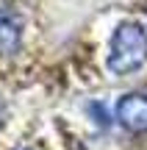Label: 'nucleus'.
Here are the masks:
<instances>
[{
	"label": "nucleus",
	"mask_w": 147,
	"mask_h": 150,
	"mask_svg": "<svg viewBox=\"0 0 147 150\" xmlns=\"http://www.w3.org/2000/svg\"><path fill=\"white\" fill-rule=\"evenodd\" d=\"M117 122L128 134H147V92H128L117 100Z\"/></svg>",
	"instance_id": "nucleus-2"
},
{
	"label": "nucleus",
	"mask_w": 147,
	"mask_h": 150,
	"mask_svg": "<svg viewBox=\"0 0 147 150\" xmlns=\"http://www.w3.org/2000/svg\"><path fill=\"white\" fill-rule=\"evenodd\" d=\"M147 61V31L139 22H120L108 42V70L114 75H131Z\"/></svg>",
	"instance_id": "nucleus-1"
},
{
	"label": "nucleus",
	"mask_w": 147,
	"mask_h": 150,
	"mask_svg": "<svg viewBox=\"0 0 147 150\" xmlns=\"http://www.w3.org/2000/svg\"><path fill=\"white\" fill-rule=\"evenodd\" d=\"M22 45V17L0 8V56H14Z\"/></svg>",
	"instance_id": "nucleus-3"
},
{
	"label": "nucleus",
	"mask_w": 147,
	"mask_h": 150,
	"mask_svg": "<svg viewBox=\"0 0 147 150\" xmlns=\"http://www.w3.org/2000/svg\"><path fill=\"white\" fill-rule=\"evenodd\" d=\"M0 117H3V103H0Z\"/></svg>",
	"instance_id": "nucleus-4"
},
{
	"label": "nucleus",
	"mask_w": 147,
	"mask_h": 150,
	"mask_svg": "<svg viewBox=\"0 0 147 150\" xmlns=\"http://www.w3.org/2000/svg\"><path fill=\"white\" fill-rule=\"evenodd\" d=\"M17 150H31V147H17Z\"/></svg>",
	"instance_id": "nucleus-5"
}]
</instances>
